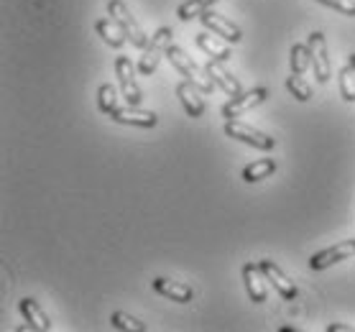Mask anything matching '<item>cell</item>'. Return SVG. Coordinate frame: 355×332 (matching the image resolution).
Returning <instances> with one entry per match:
<instances>
[{"instance_id": "cell-20", "label": "cell", "mask_w": 355, "mask_h": 332, "mask_svg": "<svg viewBox=\"0 0 355 332\" xmlns=\"http://www.w3.org/2000/svg\"><path fill=\"white\" fill-rule=\"evenodd\" d=\"M291 74H304L312 67V49H309V44H294L291 46Z\"/></svg>"}, {"instance_id": "cell-2", "label": "cell", "mask_w": 355, "mask_h": 332, "mask_svg": "<svg viewBox=\"0 0 355 332\" xmlns=\"http://www.w3.org/2000/svg\"><path fill=\"white\" fill-rule=\"evenodd\" d=\"M171 36H174V31L166 28V26H162V28L151 36L148 46H146V51H144V57H141V62H138V72L141 74H154L156 72L159 59L166 57V49L171 46Z\"/></svg>"}, {"instance_id": "cell-18", "label": "cell", "mask_w": 355, "mask_h": 332, "mask_svg": "<svg viewBox=\"0 0 355 332\" xmlns=\"http://www.w3.org/2000/svg\"><path fill=\"white\" fill-rule=\"evenodd\" d=\"M197 46L205 54H210L212 59H220V62H230V57H233V51L227 49L223 41L212 39L210 33H197Z\"/></svg>"}, {"instance_id": "cell-3", "label": "cell", "mask_w": 355, "mask_h": 332, "mask_svg": "<svg viewBox=\"0 0 355 332\" xmlns=\"http://www.w3.org/2000/svg\"><path fill=\"white\" fill-rule=\"evenodd\" d=\"M107 13L121 24V28L125 31V36H128V41L133 44V46H138V49L148 46V36H146L144 28L138 26L136 18L130 16V10L125 8V3H123V0H110V3H107Z\"/></svg>"}, {"instance_id": "cell-5", "label": "cell", "mask_w": 355, "mask_h": 332, "mask_svg": "<svg viewBox=\"0 0 355 332\" xmlns=\"http://www.w3.org/2000/svg\"><path fill=\"white\" fill-rule=\"evenodd\" d=\"M309 49H312V69H315L317 82H320V85L330 82L332 64H330V57H327V41H324V33H320V31L309 33Z\"/></svg>"}, {"instance_id": "cell-21", "label": "cell", "mask_w": 355, "mask_h": 332, "mask_svg": "<svg viewBox=\"0 0 355 332\" xmlns=\"http://www.w3.org/2000/svg\"><path fill=\"white\" fill-rule=\"evenodd\" d=\"M218 0H187L177 8V16L182 21H192V18H200L205 10H210V6H215Z\"/></svg>"}, {"instance_id": "cell-12", "label": "cell", "mask_w": 355, "mask_h": 332, "mask_svg": "<svg viewBox=\"0 0 355 332\" xmlns=\"http://www.w3.org/2000/svg\"><path fill=\"white\" fill-rule=\"evenodd\" d=\"M202 95L205 92L197 85H192V82L177 85V98L182 100V105H184L189 118H202V113H205V100H202Z\"/></svg>"}, {"instance_id": "cell-24", "label": "cell", "mask_w": 355, "mask_h": 332, "mask_svg": "<svg viewBox=\"0 0 355 332\" xmlns=\"http://www.w3.org/2000/svg\"><path fill=\"white\" fill-rule=\"evenodd\" d=\"M115 103H118V95H115L113 85H100V89H97V105H100V110L105 115H110L118 107Z\"/></svg>"}, {"instance_id": "cell-14", "label": "cell", "mask_w": 355, "mask_h": 332, "mask_svg": "<svg viewBox=\"0 0 355 332\" xmlns=\"http://www.w3.org/2000/svg\"><path fill=\"white\" fill-rule=\"evenodd\" d=\"M263 271H261L259 263H245L243 266V281H245V289H248V297L256 304L266 302V283H263Z\"/></svg>"}, {"instance_id": "cell-6", "label": "cell", "mask_w": 355, "mask_h": 332, "mask_svg": "<svg viewBox=\"0 0 355 332\" xmlns=\"http://www.w3.org/2000/svg\"><path fill=\"white\" fill-rule=\"evenodd\" d=\"M350 256H355V238L353 241L335 243V245H330V248H324V251L315 253V256L309 259V268H312V271H324V268L335 266V263L350 259Z\"/></svg>"}, {"instance_id": "cell-25", "label": "cell", "mask_w": 355, "mask_h": 332, "mask_svg": "<svg viewBox=\"0 0 355 332\" xmlns=\"http://www.w3.org/2000/svg\"><path fill=\"white\" fill-rule=\"evenodd\" d=\"M110 322H113V327H118V330H133V332H144L146 330V324L141 322V320L125 315V312H113Z\"/></svg>"}, {"instance_id": "cell-7", "label": "cell", "mask_w": 355, "mask_h": 332, "mask_svg": "<svg viewBox=\"0 0 355 332\" xmlns=\"http://www.w3.org/2000/svg\"><path fill=\"white\" fill-rule=\"evenodd\" d=\"M266 98H268L266 87H256V89H250V92H241L238 98H230V103L223 105V115H225L227 121H235V118H241L243 113H248L250 107L261 105Z\"/></svg>"}, {"instance_id": "cell-17", "label": "cell", "mask_w": 355, "mask_h": 332, "mask_svg": "<svg viewBox=\"0 0 355 332\" xmlns=\"http://www.w3.org/2000/svg\"><path fill=\"white\" fill-rule=\"evenodd\" d=\"M95 28H97V33L103 36V41H105L107 46H113V49H121L123 44H125V39H128V36H125V31L121 28V24H118L113 16L100 18V21L95 24Z\"/></svg>"}, {"instance_id": "cell-10", "label": "cell", "mask_w": 355, "mask_h": 332, "mask_svg": "<svg viewBox=\"0 0 355 332\" xmlns=\"http://www.w3.org/2000/svg\"><path fill=\"white\" fill-rule=\"evenodd\" d=\"M115 123H121V125H138V128H154L159 118L156 113L151 110H138V105H128V107H115L113 113H110Z\"/></svg>"}, {"instance_id": "cell-22", "label": "cell", "mask_w": 355, "mask_h": 332, "mask_svg": "<svg viewBox=\"0 0 355 332\" xmlns=\"http://www.w3.org/2000/svg\"><path fill=\"white\" fill-rule=\"evenodd\" d=\"M340 95L345 103H355V67L347 64L340 69Z\"/></svg>"}, {"instance_id": "cell-23", "label": "cell", "mask_w": 355, "mask_h": 332, "mask_svg": "<svg viewBox=\"0 0 355 332\" xmlns=\"http://www.w3.org/2000/svg\"><path fill=\"white\" fill-rule=\"evenodd\" d=\"M286 89H289V92L299 100V103H307V100L312 98V87H309L307 82L302 80V74H291L289 80H286Z\"/></svg>"}, {"instance_id": "cell-4", "label": "cell", "mask_w": 355, "mask_h": 332, "mask_svg": "<svg viewBox=\"0 0 355 332\" xmlns=\"http://www.w3.org/2000/svg\"><path fill=\"white\" fill-rule=\"evenodd\" d=\"M225 133L235 141H241V143H248V146L259 148V151H271L276 146V141L266 133H261V130L250 128L245 123H238V121H227L225 123Z\"/></svg>"}, {"instance_id": "cell-27", "label": "cell", "mask_w": 355, "mask_h": 332, "mask_svg": "<svg viewBox=\"0 0 355 332\" xmlns=\"http://www.w3.org/2000/svg\"><path fill=\"white\" fill-rule=\"evenodd\" d=\"M327 332H353V327L350 324H330Z\"/></svg>"}, {"instance_id": "cell-11", "label": "cell", "mask_w": 355, "mask_h": 332, "mask_svg": "<svg viewBox=\"0 0 355 332\" xmlns=\"http://www.w3.org/2000/svg\"><path fill=\"white\" fill-rule=\"evenodd\" d=\"M259 266H261V271H263V276H266V281L274 283V289L282 294L284 299H294V297H297V286H294V281H291L289 276L284 274L282 268L276 266L274 261L263 259Z\"/></svg>"}, {"instance_id": "cell-15", "label": "cell", "mask_w": 355, "mask_h": 332, "mask_svg": "<svg viewBox=\"0 0 355 332\" xmlns=\"http://www.w3.org/2000/svg\"><path fill=\"white\" fill-rule=\"evenodd\" d=\"M154 289L162 297H166V299L171 302H179V304H184V302H192L194 292L192 286H187V283H179V281H169V279H154Z\"/></svg>"}, {"instance_id": "cell-26", "label": "cell", "mask_w": 355, "mask_h": 332, "mask_svg": "<svg viewBox=\"0 0 355 332\" xmlns=\"http://www.w3.org/2000/svg\"><path fill=\"white\" fill-rule=\"evenodd\" d=\"M317 3H322L327 8H335L343 16L355 18V0H317Z\"/></svg>"}, {"instance_id": "cell-16", "label": "cell", "mask_w": 355, "mask_h": 332, "mask_svg": "<svg viewBox=\"0 0 355 332\" xmlns=\"http://www.w3.org/2000/svg\"><path fill=\"white\" fill-rule=\"evenodd\" d=\"M18 309H21V315H24V320L28 324H31L33 330H41V332H46L51 330V322H49V317L46 312L36 304V299H31V297H26V299L18 302Z\"/></svg>"}, {"instance_id": "cell-28", "label": "cell", "mask_w": 355, "mask_h": 332, "mask_svg": "<svg viewBox=\"0 0 355 332\" xmlns=\"http://www.w3.org/2000/svg\"><path fill=\"white\" fill-rule=\"evenodd\" d=\"M350 64H353V67H355V54H350Z\"/></svg>"}, {"instance_id": "cell-1", "label": "cell", "mask_w": 355, "mask_h": 332, "mask_svg": "<svg viewBox=\"0 0 355 332\" xmlns=\"http://www.w3.org/2000/svg\"><path fill=\"white\" fill-rule=\"evenodd\" d=\"M166 59H169L171 67H174V69H177L182 77H187V80L192 82V85H197V87L205 92V95H210L212 89H215V80H212L210 74H207V69H200V67L194 64L192 59L187 57V54L179 49V46H174V44H171L169 49H166Z\"/></svg>"}, {"instance_id": "cell-8", "label": "cell", "mask_w": 355, "mask_h": 332, "mask_svg": "<svg viewBox=\"0 0 355 332\" xmlns=\"http://www.w3.org/2000/svg\"><path fill=\"white\" fill-rule=\"evenodd\" d=\"M115 74H118V82H121L123 95L128 100V105H138L144 100V95H141V87L136 85V69H133L128 57L115 59Z\"/></svg>"}, {"instance_id": "cell-19", "label": "cell", "mask_w": 355, "mask_h": 332, "mask_svg": "<svg viewBox=\"0 0 355 332\" xmlns=\"http://www.w3.org/2000/svg\"><path fill=\"white\" fill-rule=\"evenodd\" d=\"M276 171V161L274 159H259V161L248 164L245 169H243V179L253 184V182H261V179H268L271 174Z\"/></svg>"}, {"instance_id": "cell-13", "label": "cell", "mask_w": 355, "mask_h": 332, "mask_svg": "<svg viewBox=\"0 0 355 332\" xmlns=\"http://www.w3.org/2000/svg\"><path fill=\"white\" fill-rule=\"evenodd\" d=\"M205 69H207V74H210L212 80H215V85H218V87H223V92H225V95H230V98H238V95L243 92L241 82H238L233 74L227 72L220 59H210Z\"/></svg>"}, {"instance_id": "cell-9", "label": "cell", "mask_w": 355, "mask_h": 332, "mask_svg": "<svg viewBox=\"0 0 355 332\" xmlns=\"http://www.w3.org/2000/svg\"><path fill=\"white\" fill-rule=\"evenodd\" d=\"M200 21L205 24V28H210L215 36H220L223 41H230V44H238L243 39L241 28L233 24V21H227L225 16H218V13H212V10H205L200 16Z\"/></svg>"}]
</instances>
